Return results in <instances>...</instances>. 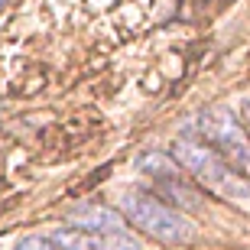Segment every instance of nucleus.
I'll return each instance as SVG.
<instances>
[{
    "instance_id": "obj_7",
    "label": "nucleus",
    "mask_w": 250,
    "mask_h": 250,
    "mask_svg": "<svg viewBox=\"0 0 250 250\" xmlns=\"http://www.w3.org/2000/svg\"><path fill=\"white\" fill-rule=\"evenodd\" d=\"M244 124H247V133H250V98L244 101Z\"/></svg>"
},
{
    "instance_id": "obj_1",
    "label": "nucleus",
    "mask_w": 250,
    "mask_h": 250,
    "mask_svg": "<svg viewBox=\"0 0 250 250\" xmlns=\"http://www.w3.org/2000/svg\"><path fill=\"white\" fill-rule=\"evenodd\" d=\"M179 169L205 188V192L228 198V202H250V182L244 179L241 169H234L224 156H218L205 140H176L172 146Z\"/></svg>"
},
{
    "instance_id": "obj_5",
    "label": "nucleus",
    "mask_w": 250,
    "mask_h": 250,
    "mask_svg": "<svg viewBox=\"0 0 250 250\" xmlns=\"http://www.w3.org/2000/svg\"><path fill=\"white\" fill-rule=\"evenodd\" d=\"M75 228H91V231H124V214H114L107 208H78L72 211Z\"/></svg>"
},
{
    "instance_id": "obj_6",
    "label": "nucleus",
    "mask_w": 250,
    "mask_h": 250,
    "mask_svg": "<svg viewBox=\"0 0 250 250\" xmlns=\"http://www.w3.org/2000/svg\"><path fill=\"white\" fill-rule=\"evenodd\" d=\"M17 250H56L49 237H26V241H20Z\"/></svg>"
},
{
    "instance_id": "obj_2",
    "label": "nucleus",
    "mask_w": 250,
    "mask_h": 250,
    "mask_svg": "<svg viewBox=\"0 0 250 250\" xmlns=\"http://www.w3.org/2000/svg\"><path fill=\"white\" fill-rule=\"evenodd\" d=\"M121 214L127 224H133L137 231H143L153 241L186 244L195 237V224L188 218H182L169 202H163V198H156V195H149V192H140V188L124 192Z\"/></svg>"
},
{
    "instance_id": "obj_3",
    "label": "nucleus",
    "mask_w": 250,
    "mask_h": 250,
    "mask_svg": "<svg viewBox=\"0 0 250 250\" xmlns=\"http://www.w3.org/2000/svg\"><path fill=\"white\" fill-rule=\"evenodd\" d=\"M198 133H202L205 143H208L218 156L228 159L234 169H241V172L247 169L250 172V133H247V127L234 117V111H228V107H208V111H202V117H198Z\"/></svg>"
},
{
    "instance_id": "obj_4",
    "label": "nucleus",
    "mask_w": 250,
    "mask_h": 250,
    "mask_svg": "<svg viewBox=\"0 0 250 250\" xmlns=\"http://www.w3.org/2000/svg\"><path fill=\"white\" fill-rule=\"evenodd\" d=\"M56 250H140L127 231H91V228H59L49 234Z\"/></svg>"
}]
</instances>
